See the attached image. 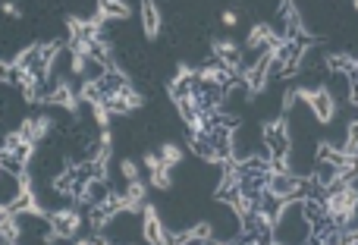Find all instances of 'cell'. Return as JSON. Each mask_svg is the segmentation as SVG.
<instances>
[{
  "mask_svg": "<svg viewBox=\"0 0 358 245\" xmlns=\"http://www.w3.org/2000/svg\"><path fill=\"white\" fill-rule=\"evenodd\" d=\"M142 233H145V239H148L151 245H170V239H167V233H164V223L157 220V211L151 208H145V226H142Z\"/></svg>",
  "mask_w": 358,
  "mask_h": 245,
  "instance_id": "8992f818",
  "label": "cell"
},
{
  "mask_svg": "<svg viewBox=\"0 0 358 245\" xmlns=\"http://www.w3.org/2000/svg\"><path fill=\"white\" fill-rule=\"evenodd\" d=\"M79 226H82V217L75 214V211H63V214L53 217V233H57V236H63V239L75 236V233H79Z\"/></svg>",
  "mask_w": 358,
  "mask_h": 245,
  "instance_id": "52a82bcc",
  "label": "cell"
},
{
  "mask_svg": "<svg viewBox=\"0 0 358 245\" xmlns=\"http://www.w3.org/2000/svg\"><path fill=\"white\" fill-rule=\"evenodd\" d=\"M274 41H280V38L274 35V29H270L267 23H254L252 32H248V38H246V47L252 54H258V51H264V47H270Z\"/></svg>",
  "mask_w": 358,
  "mask_h": 245,
  "instance_id": "5b68a950",
  "label": "cell"
},
{
  "mask_svg": "<svg viewBox=\"0 0 358 245\" xmlns=\"http://www.w3.org/2000/svg\"><path fill=\"white\" fill-rule=\"evenodd\" d=\"M145 195H148V186H145L142 179H129V189H126V195H123V201H126V211H139V208H142Z\"/></svg>",
  "mask_w": 358,
  "mask_h": 245,
  "instance_id": "ba28073f",
  "label": "cell"
},
{
  "mask_svg": "<svg viewBox=\"0 0 358 245\" xmlns=\"http://www.w3.org/2000/svg\"><path fill=\"white\" fill-rule=\"evenodd\" d=\"M182 148H179L176 141H167L164 148H160V163H164L167 170H173V167H179V163H182Z\"/></svg>",
  "mask_w": 358,
  "mask_h": 245,
  "instance_id": "7c38bea8",
  "label": "cell"
},
{
  "mask_svg": "<svg viewBox=\"0 0 358 245\" xmlns=\"http://www.w3.org/2000/svg\"><path fill=\"white\" fill-rule=\"evenodd\" d=\"M358 145V119H352V126H349V139H346V154H352Z\"/></svg>",
  "mask_w": 358,
  "mask_h": 245,
  "instance_id": "ac0fdd59",
  "label": "cell"
},
{
  "mask_svg": "<svg viewBox=\"0 0 358 245\" xmlns=\"http://www.w3.org/2000/svg\"><path fill=\"white\" fill-rule=\"evenodd\" d=\"M327 63H330V69H343V73H349L355 60H349V57H330Z\"/></svg>",
  "mask_w": 358,
  "mask_h": 245,
  "instance_id": "d6986e66",
  "label": "cell"
},
{
  "mask_svg": "<svg viewBox=\"0 0 358 245\" xmlns=\"http://www.w3.org/2000/svg\"><path fill=\"white\" fill-rule=\"evenodd\" d=\"M51 101H57V104H63V107H67V110H75V107H79V101H75V95L67 89V85H63V89H57V91H53V97H51Z\"/></svg>",
  "mask_w": 358,
  "mask_h": 245,
  "instance_id": "9a60e30c",
  "label": "cell"
},
{
  "mask_svg": "<svg viewBox=\"0 0 358 245\" xmlns=\"http://www.w3.org/2000/svg\"><path fill=\"white\" fill-rule=\"evenodd\" d=\"M142 19H145V35L157 38V32H160V13H157L154 0H142Z\"/></svg>",
  "mask_w": 358,
  "mask_h": 245,
  "instance_id": "9c48e42d",
  "label": "cell"
},
{
  "mask_svg": "<svg viewBox=\"0 0 358 245\" xmlns=\"http://www.w3.org/2000/svg\"><path fill=\"white\" fill-rule=\"evenodd\" d=\"M47 129H51V119H47V117H41V119H29V126H25V135H29V139L35 141V139H45Z\"/></svg>",
  "mask_w": 358,
  "mask_h": 245,
  "instance_id": "4fadbf2b",
  "label": "cell"
},
{
  "mask_svg": "<svg viewBox=\"0 0 358 245\" xmlns=\"http://www.w3.org/2000/svg\"><path fill=\"white\" fill-rule=\"evenodd\" d=\"M151 186H154V189H160V192H167V189L173 186L170 170H167V167H160V170H154V173H151Z\"/></svg>",
  "mask_w": 358,
  "mask_h": 245,
  "instance_id": "2e32d148",
  "label": "cell"
},
{
  "mask_svg": "<svg viewBox=\"0 0 358 245\" xmlns=\"http://www.w3.org/2000/svg\"><path fill=\"white\" fill-rule=\"evenodd\" d=\"M296 97L308 101V104H311V110H314V117L321 119V123H330V119H333V113H336V97L330 95V89H318V91L298 89Z\"/></svg>",
  "mask_w": 358,
  "mask_h": 245,
  "instance_id": "3957f363",
  "label": "cell"
},
{
  "mask_svg": "<svg viewBox=\"0 0 358 245\" xmlns=\"http://www.w3.org/2000/svg\"><path fill=\"white\" fill-rule=\"evenodd\" d=\"M264 141H267L270 154H274V167H283V157L289 151V132L283 123H267L264 126Z\"/></svg>",
  "mask_w": 358,
  "mask_h": 245,
  "instance_id": "277c9868",
  "label": "cell"
},
{
  "mask_svg": "<svg viewBox=\"0 0 358 245\" xmlns=\"http://www.w3.org/2000/svg\"><path fill=\"white\" fill-rule=\"evenodd\" d=\"M129 3L126 0H101V19L104 16H113V19H129Z\"/></svg>",
  "mask_w": 358,
  "mask_h": 245,
  "instance_id": "8fae6325",
  "label": "cell"
},
{
  "mask_svg": "<svg viewBox=\"0 0 358 245\" xmlns=\"http://www.w3.org/2000/svg\"><path fill=\"white\" fill-rule=\"evenodd\" d=\"M349 239H352V242H358V226H355V230L349 233Z\"/></svg>",
  "mask_w": 358,
  "mask_h": 245,
  "instance_id": "603a6c76",
  "label": "cell"
},
{
  "mask_svg": "<svg viewBox=\"0 0 358 245\" xmlns=\"http://www.w3.org/2000/svg\"><path fill=\"white\" fill-rule=\"evenodd\" d=\"M289 3H292V0H283V7H289Z\"/></svg>",
  "mask_w": 358,
  "mask_h": 245,
  "instance_id": "cb8c5ba5",
  "label": "cell"
},
{
  "mask_svg": "<svg viewBox=\"0 0 358 245\" xmlns=\"http://www.w3.org/2000/svg\"><path fill=\"white\" fill-rule=\"evenodd\" d=\"M110 145H113V135H110V129L104 126V132H101V154H107V151H110Z\"/></svg>",
  "mask_w": 358,
  "mask_h": 245,
  "instance_id": "44dd1931",
  "label": "cell"
},
{
  "mask_svg": "<svg viewBox=\"0 0 358 245\" xmlns=\"http://www.w3.org/2000/svg\"><path fill=\"white\" fill-rule=\"evenodd\" d=\"M324 217L339 230H352L358 220V186L355 183H336L324 198Z\"/></svg>",
  "mask_w": 358,
  "mask_h": 245,
  "instance_id": "6da1fadb",
  "label": "cell"
},
{
  "mask_svg": "<svg viewBox=\"0 0 358 245\" xmlns=\"http://www.w3.org/2000/svg\"><path fill=\"white\" fill-rule=\"evenodd\" d=\"M192 82H195V69H189L186 63H179V69H176V82H173V91L189 89Z\"/></svg>",
  "mask_w": 358,
  "mask_h": 245,
  "instance_id": "5bb4252c",
  "label": "cell"
},
{
  "mask_svg": "<svg viewBox=\"0 0 358 245\" xmlns=\"http://www.w3.org/2000/svg\"><path fill=\"white\" fill-rule=\"evenodd\" d=\"M119 173L126 176V183H129V179H139V163H135V161H123V163H119Z\"/></svg>",
  "mask_w": 358,
  "mask_h": 245,
  "instance_id": "e0dca14e",
  "label": "cell"
},
{
  "mask_svg": "<svg viewBox=\"0 0 358 245\" xmlns=\"http://www.w3.org/2000/svg\"><path fill=\"white\" fill-rule=\"evenodd\" d=\"M336 183H339V167H336L333 161H321V167H318V176H314V186L333 189Z\"/></svg>",
  "mask_w": 358,
  "mask_h": 245,
  "instance_id": "30bf717a",
  "label": "cell"
},
{
  "mask_svg": "<svg viewBox=\"0 0 358 245\" xmlns=\"http://www.w3.org/2000/svg\"><path fill=\"white\" fill-rule=\"evenodd\" d=\"M352 7H355V10H358V0H352Z\"/></svg>",
  "mask_w": 358,
  "mask_h": 245,
  "instance_id": "d4e9b609",
  "label": "cell"
},
{
  "mask_svg": "<svg viewBox=\"0 0 358 245\" xmlns=\"http://www.w3.org/2000/svg\"><path fill=\"white\" fill-rule=\"evenodd\" d=\"M264 195H267V198H274V201H280V205H283L286 198H296L298 195V189H302V179H296L292 176V173H286L283 167H274V170L267 173V176H264Z\"/></svg>",
  "mask_w": 358,
  "mask_h": 245,
  "instance_id": "7a4b0ae2",
  "label": "cell"
},
{
  "mask_svg": "<svg viewBox=\"0 0 358 245\" xmlns=\"http://www.w3.org/2000/svg\"><path fill=\"white\" fill-rule=\"evenodd\" d=\"M224 25H230V29H232V25H239V16L232 13V10H226V13H224Z\"/></svg>",
  "mask_w": 358,
  "mask_h": 245,
  "instance_id": "7402d4cb",
  "label": "cell"
},
{
  "mask_svg": "<svg viewBox=\"0 0 358 245\" xmlns=\"http://www.w3.org/2000/svg\"><path fill=\"white\" fill-rule=\"evenodd\" d=\"M145 167H148L151 173L160 170V167H164V163H160V154H145Z\"/></svg>",
  "mask_w": 358,
  "mask_h": 245,
  "instance_id": "ffe728a7",
  "label": "cell"
}]
</instances>
